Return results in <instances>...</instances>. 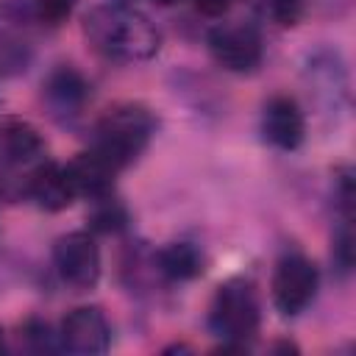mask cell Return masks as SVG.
Returning a JSON list of instances; mask_svg holds the SVG:
<instances>
[{
    "label": "cell",
    "mask_w": 356,
    "mask_h": 356,
    "mask_svg": "<svg viewBox=\"0 0 356 356\" xmlns=\"http://www.w3.org/2000/svg\"><path fill=\"white\" fill-rule=\"evenodd\" d=\"M83 33L95 50L117 61H147L161 50V31L134 6H95L83 17Z\"/></svg>",
    "instance_id": "obj_1"
},
{
    "label": "cell",
    "mask_w": 356,
    "mask_h": 356,
    "mask_svg": "<svg viewBox=\"0 0 356 356\" xmlns=\"http://www.w3.org/2000/svg\"><path fill=\"white\" fill-rule=\"evenodd\" d=\"M153 134H156V117L150 114L147 106L117 103L97 120L92 150L108 159L117 170H125L145 153Z\"/></svg>",
    "instance_id": "obj_2"
},
{
    "label": "cell",
    "mask_w": 356,
    "mask_h": 356,
    "mask_svg": "<svg viewBox=\"0 0 356 356\" xmlns=\"http://www.w3.org/2000/svg\"><path fill=\"white\" fill-rule=\"evenodd\" d=\"M261 325L259 295L250 281L228 278L217 286L209 306V328L231 348H245Z\"/></svg>",
    "instance_id": "obj_3"
},
{
    "label": "cell",
    "mask_w": 356,
    "mask_h": 356,
    "mask_svg": "<svg viewBox=\"0 0 356 356\" xmlns=\"http://www.w3.org/2000/svg\"><path fill=\"white\" fill-rule=\"evenodd\" d=\"M317 286H320L317 264L303 253H286L278 259L273 270V281H270L273 306L284 317H298L312 306Z\"/></svg>",
    "instance_id": "obj_4"
},
{
    "label": "cell",
    "mask_w": 356,
    "mask_h": 356,
    "mask_svg": "<svg viewBox=\"0 0 356 356\" xmlns=\"http://www.w3.org/2000/svg\"><path fill=\"white\" fill-rule=\"evenodd\" d=\"M53 264L58 278L75 292H86L100 281V248L89 231H70L53 245Z\"/></svg>",
    "instance_id": "obj_5"
},
{
    "label": "cell",
    "mask_w": 356,
    "mask_h": 356,
    "mask_svg": "<svg viewBox=\"0 0 356 356\" xmlns=\"http://www.w3.org/2000/svg\"><path fill=\"white\" fill-rule=\"evenodd\" d=\"M211 58L228 72H253L261 64L264 42L253 25L245 22H220L206 36Z\"/></svg>",
    "instance_id": "obj_6"
},
{
    "label": "cell",
    "mask_w": 356,
    "mask_h": 356,
    "mask_svg": "<svg viewBox=\"0 0 356 356\" xmlns=\"http://www.w3.org/2000/svg\"><path fill=\"white\" fill-rule=\"evenodd\" d=\"M58 345L78 356L106 353L111 345V325L97 306H78L61 320Z\"/></svg>",
    "instance_id": "obj_7"
},
{
    "label": "cell",
    "mask_w": 356,
    "mask_h": 356,
    "mask_svg": "<svg viewBox=\"0 0 356 356\" xmlns=\"http://www.w3.org/2000/svg\"><path fill=\"white\" fill-rule=\"evenodd\" d=\"M261 134L284 153L298 150L306 139V117L300 103L289 95H273L261 108Z\"/></svg>",
    "instance_id": "obj_8"
},
{
    "label": "cell",
    "mask_w": 356,
    "mask_h": 356,
    "mask_svg": "<svg viewBox=\"0 0 356 356\" xmlns=\"http://www.w3.org/2000/svg\"><path fill=\"white\" fill-rule=\"evenodd\" d=\"M42 97L56 120H75L83 111V106L89 103L92 86L75 67L61 64L44 78Z\"/></svg>",
    "instance_id": "obj_9"
},
{
    "label": "cell",
    "mask_w": 356,
    "mask_h": 356,
    "mask_svg": "<svg viewBox=\"0 0 356 356\" xmlns=\"http://www.w3.org/2000/svg\"><path fill=\"white\" fill-rule=\"evenodd\" d=\"M25 192L44 211H64L78 197L75 189H72V184H70L67 167L64 164H56V161L36 164L31 170V175L25 178Z\"/></svg>",
    "instance_id": "obj_10"
},
{
    "label": "cell",
    "mask_w": 356,
    "mask_h": 356,
    "mask_svg": "<svg viewBox=\"0 0 356 356\" xmlns=\"http://www.w3.org/2000/svg\"><path fill=\"white\" fill-rule=\"evenodd\" d=\"M67 167V175H70V184L75 189L78 197H89V200H97V197H106L111 195L114 189V178H117V167L103 159L97 150H83L78 153L72 161L64 164Z\"/></svg>",
    "instance_id": "obj_11"
},
{
    "label": "cell",
    "mask_w": 356,
    "mask_h": 356,
    "mask_svg": "<svg viewBox=\"0 0 356 356\" xmlns=\"http://www.w3.org/2000/svg\"><path fill=\"white\" fill-rule=\"evenodd\" d=\"M44 139L39 128L22 117H6L0 122V156H6L11 164H25L36 156H42Z\"/></svg>",
    "instance_id": "obj_12"
},
{
    "label": "cell",
    "mask_w": 356,
    "mask_h": 356,
    "mask_svg": "<svg viewBox=\"0 0 356 356\" xmlns=\"http://www.w3.org/2000/svg\"><path fill=\"white\" fill-rule=\"evenodd\" d=\"M156 267L170 281H192L203 275L206 259L200 248L192 242H167L164 248L156 250Z\"/></svg>",
    "instance_id": "obj_13"
},
{
    "label": "cell",
    "mask_w": 356,
    "mask_h": 356,
    "mask_svg": "<svg viewBox=\"0 0 356 356\" xmlns=\"http://www.w3.org/2000/svg\"><path fill=\"white\" fill-rule=\"evenodd\" d=\"M31 61H33L31 44L22 36L0 28V78H11V75L25 72L31 67Z\"/></svg>",
    "instance_id": "obj_14"
},
{
    "label": "cell",
    "mask_w": 356,
    "mask_h": 356,
    "mask_svg": "<svg viewBox=\"0 0 356 356\" xmlns=\"http://www.w3.org/2000/svg\"><path fill=\"white\" fill-rule=\"evenodd\" d=\"M92 211H89V228L97 231V234H117L128 225V209L114 200L111 195L106 197H97L92 200Z\"/></svg>",
    "instance_id": "obj_15"
},
{
    "label": "cell",
    "mask_w": 356,
    "mask_h": 356,
    "mask_svg": "<svg viewBox=\"0 0 356 356\" xmlns=\"http://www.w3.org/2000/svg\"><path fill=\"white\" fill-rule=\"evenodd\" d=\"M309 0H264V17L278 28H295L306 17Z\"/></svg>",
    "instance_id": "obj_16"
},
{
    "label": "cell",
    "mask_w": 356,
    "mask_h": 356,
    "mask_svg": "<svg viewBox=\"0 0 356 356\" xmlns=\"http://www.w3.org/2000/svg\"><path fill=\"white\" fill-rule=\"evenodd\" d=\"M78 0H31V11L44 25H61L75 11Z\"/></svg>",
    "instance_id": "obj_17"
},
{
    "label": "cell",
    "mask_w": 356,
    "mask_h": 356,
    "mask_svg": "<svg viewBox=\"0 0 356 356\" xmlns=\"http://www.w3.org/2000/svg\"><path fill=\"white\" fill-rule=\"evenodd\" d=\"M19 334H22V339L31 345V350H56V348H61V345L56 342L58 334H53L44 320H28V323L19 328Z\"/></svg>",
    "instance_id": "obj_18"
},
{
    "label": "cell",
    "mask_w": 356,
    "mask_h": 356,
    "mask_svg": "<svg viewBox=\"0 0 356 356\" xmlns=\"http://www.w3.org/2000/svg\"><path fill=\"white\" fill-rule=\"evenodd\" d=\"M334 261H337V267H339L342 273H348V270H350V264H353L350 220H345V222H342V228H339V231H337V236H334Z\"/></svg>",
    "instance_id": "obj_19"
},
{
    "label": "cell",
    "mask_w": 356,
    "mask_h": 356,
    "mask_svg": "<svg viewBox=\"0 0 356 356\" xmlns=\"http://www.w3.org/2000/svg\"><path fill=\"white\" fill-rule=\"evenodd\" d=\"M189 3H192V8L197 14H203L209 19H220L231 8V0H189Z\"/></svg>",
    "instance_id": "obj_20"
},
{
    "label": "cell",
    "mask_w": 356,
    "mask_h": 356,
    "mask_svg": "<svg viewBox=\"0 0 356 356\" xmlns=\"http://www.w3.org/2000/svg\"><path fill=\"white\" fill-rule=\"evenodd\" d=\"M0 350H6V331H3V325H0Z\"/></svg>",
    "instance_id": "obj_21"
},
{
    "label": "cell",
    "mask_w": 356,
    "mask_h": 356,
    "mask_svg": "<svg viewBox=\"0 0 356 356\" xmlns=\"http://www.w3.org/2000/svg\"><path fill=\"white\" fill-rule=\"evenodd\" d=\"M153 3H159V6H175V3H181V0H153Z\"/></svg>",
    "instance_id": "obj_22"
},
{
    "label": "cell",
    "mask_w": 356,
    "mask_h": 356,
    "mask_svg": "<svg viewBox=\"0 0 356 356\" xmlns=\"http://www.w3.org/2000/svg\"><path fill=\"white\" fill-rule=\"evenodd\" d=\"M108 3H117V6H131L134 0H108Z\"/></svg>",
    "instance_id": "obj_23"
}]
</instances>
